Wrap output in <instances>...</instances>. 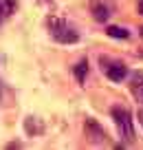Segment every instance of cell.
<instances>
[{"label":"cell","mask_w":143,"mask_h":150,"mask_svg":"<svg viewBox=\"0 0 143 150\" xmlns=\"http://www.w3.org/2000/svg\"><path fill=\"white\" fill-rule=\"evenodd\" d=\"M137 9H139V13L143 16V0H139V5H137Z\"/></svg>","instance_id":"9c48e42d"},{"label":"cell","mask_w":143,"mask_h":150,"mask_svg":"<svg viewBox=\"0 0 143 150\" xmlns=\"http://www.w3.org/2000/svg\"><path fill=\"white\" fill-rule=\"evenodd\" d=\"M90 13H92V18L97 20V22H106L108 20V9H106V5H101L99 0H90Z\"/></svg>","instance_id":"277c9868"},{"label":"cell","mask_w":143,"mask_h":150,"mask_svg":"<svg viewBox=\"0 0 143 150\" xmlns=\"http://www.w3.org/2000/svg\"><path fill=\"white\" fill-rule=\"evenodd\" d=\"M99 64H101V71L106 73V77L108 80H112V82H121V80H125L128 77V66L123 64V62H119V60H112V57H99Z\"/></svg>","instance_id":"3957f363"},{"label":"cell","mask_w":143,"mask_h":150,"mask_svg":"<svg viewBox=\"0 0 143 150\" xmlns=\"http://www.w3.org/2000/svg\"><path fill=\"white\" fill-rule=\"evenodd\" d=\"M139 124H141V126H143V108H141V110H139Z\"/></svg>","instance_id":"30bf717a"},{"label":"cell","mask_w":143,"mask_h":150,"mask_svg":"<svg viewBox=\"0 0 143 150\" xmlns=\"http://www.w3.org/2000/svg\"><path fill=\"white\" fill-rule=\"evenodd\" d=\"M132 95L137 102L143 104V73L132 75Z\"/></svg>","instance_id":"5b68a950"},{"label":"cell","mask_w":143,"mask_h":150,"mask_svg":"<svg viewBox=\"0 0 143 150\" xmlns=\"http://www.w3.org/2000/svg\"><path fill=\"white\" fill-rule=\"evenodd\" d=\"M5 16H9V7L2 5V0H0V22H2V18H5Z\"/></svg>","instance_id":"ba28073f"},{"label":"cell","mask_w":143,"mask_h":150,"mask_svg":"<svg viewBox=\"0 0 143 150\" xmlns=\"http://www.w3.org/2000/svg\"><path fill=\"white\" fill-rule=\"evenodd\" d=\"M0 97H2V86H0Z\"/></svg>","instance_id":"8fae6325"},{"label":"cell","mask_w":143,"mask_h":150,"mask_svg":"<svg viewBox=\"0 0 143 150\" xmlns=\"http://www.w3.org/2000/svg\"><path fill=\"white\" fill-rule=\"evenodd\" d=\"M86 73H88V62H86V60L77 62V66H75V77H77V82H79V84H82V82L86 80Z\"/></svg>","instance_id":"52a82bcc"},{"label":"cell","mask_w":143,"mask_h":150,"mask_svg":"<svg viewBox=\"0 0 143 150\" xmlns=\"http://www.w3.org/2000/svg\"><path fill=\"white\" fill-rule=\"evenodd\" d=\"M49 29H51V35L62 44H75L79 40V33L62 18H51L49 20Z\"/></svg>","instance_id":"7a4b0ae2"},{"label":"cell","mask_w":143,"mask_h":150,"mask_svg":"<svg viewBox=\"0 0 143 150\" xmlns=\"http://www.w3.org/2000/svg\"><path fill=\"white\" fill-rule=\"evenodd\" d=\"M110 115H112V122H115V126H117L119 137L123 141H128V144H132L137 135H134V119H132V115H130V110L123 108V106H112Z\"/></svg>","instance_id":"6da1fadb"},{"label":"cell","mask_w":143,"mask_h":150,"mask_svg":"<svg viewBox=\"0 0 143 150\" xmlns=\"http://www.w3.org/2000/svg\"><path fill=\"white\" fill-rule=\"evenodd\" d=\"M106 33H108L110 38H119V40H128V38H130V31H128V29L115 27V24H110V27L106 29Z\"/></svg>","instance_id":"8992f818"},{"label":"cell","mask_w":143,"mask_h":150,"mask_svg":"<svg viewBox=\"0 0 143 150\" xmlns=\"http://www.w3.org/2000/svg\"><path fill=\"white\" fill-rule=\"evenodd\" d=\"M141 35H143V29H141Z\"/></svg>","instance_id":"7c38bea8"}]
</instances>
